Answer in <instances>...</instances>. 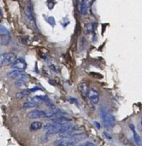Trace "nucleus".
I'll list each match as a JSON object with an SVG mask.
<instances>
[{"mask_svg":"<svg viewBox=\"0 0 142 146\" xmlns=\"http://www.w3.org/2000/svg\"><path fill=\"white\" fill-rule=\"evenodd\" d=\"M58 116V114L54 111H45L41 109H33L27 113V117L30 119H39V118H49L52 119L53 117Z\"/></svg>","mask_w":142,"mask_h":146,"instance_id":"1","label":"nucleus"},{"mask_svg":"<svg viewBox=\"0 0 142 146\" xmlns=\"http://www.w3.org/2000/svg\"><path fill=\"white\" fill-rule=\"evenodd\" d=\"M101 113H100V116L102 118V121H103V125L105 126L106 128H112L114 127L116 123V119L111 113L109 112H106L104 110H100Z\"/></svg>","mask_w":142,"mask_h":146,"instance_id":"2","label":"nucleus"},{"mask_svg":"<svg viewBox=\"0 0 142 146\" xmlns=\"http://www.w3.org/2000/svg\"><path fill=\"white\" fill-rule=\"evenodd\" d=\"M24 14H25V18L28 21L30 24L35 25V17H34V13H33V9L31 6L30 3H28L27 6H25L24 8Z\"/></svg>","mask_w":142,"mask_h":146,"instance_id":"3","label":"nucleus"},{"mask_svg":"<svg viewBox=\"0 0 142 146\" xmlns=\"http://www.w3.org/2000/svg\"><path fill=\"white\" fill-rule=\"evenodd\" d=\"M50 120L52 123L56 124V125H59V126L65 125V124L72 121L71 118L67 117V116H65V115H58V116H56V117H53L52 119H50Z\"/></svg>","mask_w":142,"mask_h":146,"instance_id":"4","label":"nucleus"},{"mask_svg":"<svg viewBox=\"0 0 142 146\" xmlns=\"http://www.w3.org/2000/svg\"><path fill=\"white\" fill-rule=\"evenodd\" d=\"M17 60V57L14 53H3V66L12 65Z\"/></svg>","mask_w":142,"mask_h":146,"instance_id":"5","label":"nucleus"},{"mask_svg":"<svg viewBox=\"0 0 142 146\" xmlns=\"http://www.w3.org/2000/svg\"><path fill=\"white\" fill-rule=\"evenodd\" d=\"M77 88H78V91H79L80 95H81L84 99H86V98H87V96H88V92H89V90H90L89 85H88L87 82H86V81H81L79 84H78Z\"/></svg>","mask_w":142,"mask_h":146,"instance_id":"6","label":"nucleus"},{"mask_svg":"<svg viewBox=\"0 0 142 146\" xmlns=\"http://www.w3.org/2000/svg\"><path fill=\"white\" fill-rule=\"evenodd\" d=\"M87 99L91 102L92 104H97L99 102V99H100V96H99V93L97 92V90L95 89H90L89 92H88V96H87Z\"/></svg>","mask_w":142,"mask_h":146,"instance_id":"7","label":"nucleus"},{"mask_svg":"<svg viewBox=\"0 0 142 146\" xmlns=\"http://www.w3.org/2000/svg\"><path fill=\"white\" fill-rule=\"evenodd\" d=\"M76 143H77V142L69 139V138L60 137L59 139L54 141V146H69V145H72V144H76Z\"/></svg>","mask_w":142,"mask_h":146,"instance_id":"8","label":"nucleus"},{"mask_svg":"<svg viewBox=\"0 0 142 146\" xmlns=\"http://www.w3.org/2000/svg\"><path fill=\"white\" fill-rule=\"evenodd\" d=\"M91 4L92 2H89V1H81V2H79V13L82 16H87L88 10H89V7Z\"/></svg>","mask_w":142,"mask_h":146,"instance_id":"9","label":"nucleus"},{"mask_svg":"<svg viewBox=\"0 0 142 146\" xmlns=\"http://www.w3.org/2000/svg\"><path fill=\"white\" fill-rule=\"evenodd\" d=\"M129 128L132 131V133H133V139H134V142H135L136 146H142V138H141V136L138 134V132L136 131L135 126H134L133 124H130Z\"/></svg>","mask_w":142,"mask_h":146,"instance_id":"10","label":"nucleus"},{"mask_svg":"<svg viewBox=\"0 0 142 146\" xmlns=\"http://www.w3.org/2000/svg\"><path fill=\"white\" fill-rule=\"evenodd\" d=\"M24 74V71L22 70H17V69H12V70L8 71V73H7V76L10 78H12V79H18L19 77H20L21 75H23Z\"/></svg>","mask_w":142,"mask_h":146,"instance_id":"11","label":"nucleus"},{"mask_svg":"<svg viewBox=\"0 0 142 146\" xmlns=\"http://www.w3.org/2000/svg\"><path fill=\"white\" fill-rule=\"evenodd\" d=\"M11 66L13 67L14 69H17V70H24L25 68H26L27 64L26 62H25L24 60H22V59H17L16 61H15L14 63H13Z\"/></svg>","mask_w":142,"mask_h":146,"instance_id":"12","label":"nucleus"},{"mask_svg":"<svg viewBox=\"0 0 142 146\" xmlns=\"http://www.w3.org/2000/svg\"><path fill=\"white\" fill-rule=\"evenodd\" d=\"M83 31L85 33V35H90L94 32V25L91 22H86L84 23L83 26Z\"/></svg>","mask_w":142,"mask_h":146,"instance_id":"13","label":"nucleus"},{"mask_svg":"<svg viewBox=\"0 0 142 146\" xmlns=\"http://www.w3.org/2000/svg\"><path fill=\"white\" fill-rule=\"evenodd\" d=\"M30 93H31L30 89H24V90H21V91L17 92V93L15 94V97H16L17 99H22V98H25V97H27V96H29Z\"/></svg>","mask_w":142,"mask_h":146,"instance_id":"14","label":"nucleus"},{"mask_svg":"<svg viewBox=\"0 0 142 146\" xmlns=\"http://www.w3.org/2000/svg\"><path fill=\"white\" fill-rule=\"evenodd\" d=\"M43 127V124L41 123L40 121H34L30 124V130L31 131H37V130H40L42 129Z\"/></svg>","mask_w":142,"mask_h":146,"instance_id":"15","label":"nucleus"},{"mask_svg":"<svg viewBox=\"0 0 142 146\" xmlns=\"http://www.w3.org/2000/svg\"><path fill=\"white\" fill-rule=\"evenodd\" d=\"M39 105V103H37V102H34V101H31V100L28 99V101L24 102L22 105L23 108H35L37 107V106Z\"/></svg>","mask_w":142,"mask_h":146,"instance_id":"16","label":"nucleus"},{"mask_svg":"<svg viewBox=\"0 0 142 146\" xmlns=\"http://www.w3.org/2000/svg\"><path fill=\"white\" fill-rule=\"evenodd\" d=\"M9 42H10V36H9V34L8 35H3V36L1 37V44L7 45Z\"/></svg>","mask_w":142,"mask_h":146,"instance_id":"17","label":"nucleus"},{"mask_svg":"<svg viewBox=\"0 0 142 146\" xmlns=\"http://www.w3.org/2000/svg\"><path fill=\"white\" fill-rule=\"evenodd\" d=\"M48 66H49V68H50L52 71H54L55 73H59V72H60V68L57 66V64H53V63H50V64H48Z\"/></svg>","mask_w":142,"mask_h":146,"instance_id":"18","label":"nucleus"},{"mask_svg":"<svg viewBox=\"0 0 142 146\" xmlns=\"http://www.w3.org/2000/svg\"><path fill=\"white\" fill-rule=\"evenodd\" d=\"M86 46H87V39L85 37H82L80 40V47H81V49H84L86 48Z\"/></svg>","mask_w":142,"mask_h":146,"instance_id":"19","label":"nucleus"},{"mask_svg":"<svg viewBox=\"0 0 142 146\" xmlns=\"http://www.w3.org/2000/svg\"><path fill=\"white\" fill-rule=\"evenodd\" d=\"M45 19H46L47 22H48L49 24L51 25V26H55V19L53 18V17H51V16L46 17V16H45Z\"/></svg>","mask_w":142,"mask_h":146,"instance_id":"20","label":"nucleus"},{"mask_svg":"<svg viewBox=\"0 0 142 146\" xmlns=\"http://www.w3.org/2000/svg\"><path fill=\"white\" fill-rule=\"evenodd\" d=\"M78 146H97L95 143L93 142H90V141H87V142H84L82 144H78Z\"/></svg>","mask_w":142,"mask_h":146,"instance_id":"21","label":"nucleus"},{"mask_svg":"<svg viewBox=\"0 0 142 146\" xmlns=\"http://www.w3.org/2000/svg\"><path fill=\"white\" fill-rule=\"evenodd\" d=\"M103 135H105V137L107 138V139H109V140H112V137H111V135H110V134H108L107 132H103Z\"/></svg>","mask_w":142,"mask_h":146,"instance_id":"22","label":"nucleus"},{"mask_svg":"<svg viewBox=\"0 0 142 146\" xmlns=\"http://www.w3.org/2000/svg\"><path fill=\"white\" fill-rule=\"evenodd\" d=\"M37 90H42V88H40V87H33L32 89H30V91L31 92H35V91H37Z\"/></svg>","mask_w":142,"mask_h":146,"instance_id":"23","label":"nucleus"},{"mask_svg":"<svg viewBox=\"0 0 142 146\" xmlns=\"http://www.w3.org/2000/svg\"><path fill=\"white\" fill-rule=\"evenodd\" d=\"M3 66V54H0V67Z\"/></svg>","mask_w":142,"mask_h":146,"instance_id":"24","label":"nucleus"},{"mask_svg":"<svg viewBox=\"0 0 142 146\" xmlns=\"http://www.w3.org/2000/svg\"><path fill=\"white\" fill-rule=\"evenodd\" d=\"M69 101H70V102H74V103L77 104V100H76L75 98H69ZM77 105H78V104H77Z\"/></svg>","mask_w":142,"mask_h":146,"instance_id":"25","label":"nucleus"},{"mask_svg":"<svg viewBox=\"0 0 142 146\" xmlns=\"http://www.w3.org/2000/svg\"><path fill=\"white\" fill-rule=\"evenodd\" d=\"M94 125L97 127V129H100V128H101V126H100V124L98 123V122H94Z\"/></svg>","mask_w":142,"mask_h":146,"instance_id":"26","label":"nucleus"},{"mask_svg":"<svg viewBox=\"0 0 142 146\" xmlns=\"http://www.w3.org/2000/svg\"><path fill=\"white\" fill-rule=\"evenodd\" d=\"M140 126H141V131H142V115H141V118H140Z\"/></svg>","mask_w":142,"mask_h":146,"instance_id":"27","label":"nucleus"},{"mask_svg":"<svg viewBox=\"0 0 142 146\" xmlns=\"http://www.w3.org/2000/svg\"><path fill=\"white\" fill-rule=\"evenodd\" d=\"M1 13H2V12H1V10H0V14H1Z\"/></svg>","mask_w":142,"mask_h":146,"instance_id":"28","label":"nucleus"}]
</instances>
